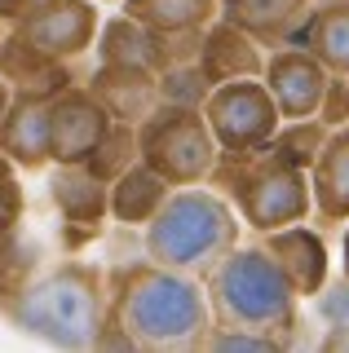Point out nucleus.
Listing matches in <instances>:
<instances>
[{
    "instance_id": "f257e3e1",
    "label": "nucleus",
    "mask_w": 349,
    "mask_h": 353,
    "mask_svg": "<svg viewBox=\"0 0 349 353\" xmlns=\"http://www.w3.org/2000/svg\"><path fill=\"white\" fill-rule=\"evenodd\" d=\"M111 318L137 349H199L217 327L208 283L168 265H124L111 287Z\"/></svg>"
},
{
    "instance_id": "f03ea898",
    "label": "nucleus",
    "mask_w": 349,
    "mask_h": 353,
    "mask_svg": "<svg viewBox=\"0 0 349 353\" xmlns=\"http://www.w3.org/2000/svg\"><path fill=\"white\" fill-rule=\"evenodd\" d=\"M0 314L53 349H97L111 323V292L102 270L84 261H62L36 274L9 301H0Z\"/></svg>"
},
{
    "instance_id": "7ed1b4c3",
    "label": "nucleus",
    "mask_w": 349,
    "mask_h": 353,
    "mask_svg": "<svg viewBox=\"0 0 349 353\" xmlns=\"http://www.w3.org/2000/svg\"><path fill=\"white\" fill-rule=\"evenodd\" d=\"M239 230L243 216L230 203V194L212 190L208 181H195L172 185L163 208L141 225V248L155 265L208 279L212 265L239 248Z\"/></svg>"
},
{
    "instance_id": "20e7f679",
    "label": "nucleus",
    "mask_w": 349,
    "mask_h": 353,
    "mask_svg": "<svg viewBox=\"0 0 349 353\" xmlns=\"http://www.w3.org/2000/svg\"><path fill=\"white\" fill-rule=\"evenodd\" d=\"M203 283L221 327H248L292 345V331L301 327V292L266 243H239L212 265Z\"/></svg>"
},
{
    "instance_id": "39448f33",
    "label": "nucleus",
    "mask_w": 349,
    "mask_h": 353,
    "mask_svg": "<svg viewBox=\"0 0 349 353\" xmlns=\"http://www.w3.org/2000/svg\"><path fill=\"white\" fill-rule=\"evenodd\" d=\"M212 185L221 194H230V203L239 208V216H243V225L252 234L297 225V221H310L314 212L310 172L283 163L270 146L248 150V154H221Z\"/></svg>"
},
{
    "instance_id": "423d86ee",
    "label": "nucleus",
    "mask_w": 349,
    "mask_h": 353,
    "mask_svg": "<svg viewBox=\"0 0 349 353\" xmlns=\"http://www.w3.org/2000/svg\"><path fill=\"white\" fill-rule=\"evenodd\" d=\"M137 132H141V159L155 172H163L172 185L212 181L217 163H221V141H217L203 110L159 102L137 124Z\"/></svg>"
},
{
    "instance_id": "0eeeda50",
    "label": "nucleus",
    "mask_w": 349,
    "mask_h": 353,
    "mask_svg": "<svg viewBox=\"0 0 349 353\" xmlns=\"http://www.w3.org/2000/svg\"><path fill=\"white\" fill-rule=\"evenodd\" d=\"M208 124L221 141V154H248L270 146V137L283 124V110L275 102V93L266 88V80H226L212 88L208 106H203Z\"/></svg>"
},
{
    "instance_id": "6e6552de",
    "label": "nucleus",
    "mask_w": 349,
    "mask_h": 353,
    "mask_svg": "<svg viewBox=\"0 0 349 353\" xmlns=\"http://www.w3.org/2000/svg\"><path fill=\"white\" fill-rule=\"evenodd\" d=\"M14 31H23L45 58L71 66L75 58H84L97 44L102 9H97V0H36L31 14Z\"/></svg>"
},
{
    "instance_id": "1a4fd4ad",
    "label": "nucleus",
    "mask_w": 349,
    "mask_h": 353,
    "mask_svg": "<svg viewBox=\"0 0 349 353\" xmlns=\"http://www.w3.org/2000/svg\"><path fill=\"white\" fill-rule=\"evenodd\" d=\"M115 115L97 102L89 84H67L53 93V163H89Z\"/></svg>"
},
{
    "instance_id": "9d476101",
    "label": "nucleus",
    "mask_w": 349,
    "mask_h": 353,
    "mask_svg": "<svg viewBox=\"0 0 349 353\" xmlns=\"http://www.w3.org/2000/svg\"><path fill=\"white\" fill-rule=\"evenodd\" d=\"M266 88L275 93V102L283 110V119H305L319 115L323 97L332 88V71L319 53L301 49V44H288V49H275L266 58Z\"/></svg>"
},
{
    "instance_id": "9b49d317",
    "label": "nucleus",
    "mask_w": 349,
    "mask_h": 353,
    "mask_svg": "<svg viewBox=\"0 0 349 353\" xmlns=\"http://www.w3.org/2000/svg\"><path fill=\"white\" fill-rule=\"evenodd\" d=\"M0 154L18 172L53 168V97L18 93L0 119Z\"/></svg>"
},
{
    "instance_id": "f8f14e48",
    "label": "nucleus",
    "mask_w": 349,
    "mask_h": 353,
    "mask_svg": "<svg viewBox=\"0 0 349 353\" xmlns=\"http://www.w3.org/2000/svg\"><path fill=\"white\" fill-rule=\"evenodd\" d=\"M261 243H266L270 256L283 265V274H288L292 287L301 292V301H314V296L332 283V252H327V239L319 230H310L305 221L270 230V234H261Z\"/></svg>"
},
{
    "instance_id": "ddd939ff",
    "label": "nucleus",
    "mask_w": 349,
    "mask_h": 353,
    "mask_svg": "<svg viewBox=\"0 0 349 353\" xmlns=\"http://www.w3.org/2000/svg\"><path fill=\"white\" fill-rule=\"evenodd\" d=\"M266 58L261 53V40L252 31H243L239 22L230 18H212L203 27V44H199V66L208 71L212 84H226V80H257L266 75Z\"/></svg>"
},
{
    "instance_id": "4468645a",
    "label": "nucleus",
    "mask_w": 349,
    "mask_h": 353,
    "mask_svg": "<svg viewBox=\"0 0 349 353\" xmlns=\"http://www.w3.org/2000/svg\"><path fill=\"white\" fill-rule=\"evenodd\" d=\"M49 203L75 230H97L111 221V181H102L89 163H53Z\"/></svg>"
},
{
    "instance_id": "2eb2a0df",
    "label": "nucleus",
    "mask_w": 349,
    "mask_h": 353,
    "mask_svg": "<svg viewBox=\"0 0 349 353\" xmlns=\"http://www.w3.org/2000/svg\"><path fill=\"white\" fill-rule=\"evenodd\" d=\"M89 88L119 124H141V119L163 102L159 97V71H146V66L97 62L93 75H89Z\"/></svg>"
},
{
    "instance_id": "dca6fc26",
    "label": "nucleus",
    "mask_w": 349,
    "mask_h": 353,
    "mask_svg": "<svg viewBox=\"0 0 349 353\" xmlns=\"http://www.w3.org/2000/svg\"><path fill=\"white\" fill-rule=\"evenodd\" d=\"M97 62H115V66H146V71H163L168 66V49L155 27H146L141 18H133L128 9L102 18L97 31Z\"/></svg>"
},
{
    "instance_id": "f3484780",
    "label": "nucleus",
    "mask_w": 349,
    "mask_h": 353,
    "mask_svg": "<svg viewBox=\"0 0 349 353\" xmlns=\"http://www.w3.org/2000/svg\"><path fill=\"white\" fill-rule=\"evenodd\" d=\"M288 40L319 53L332 75H349V0H314Z\"/></svg>"
},
{
    "instance_id": "a211bd4d",
    "label": "nucleus",
    "mask_w": 349,
    "mask_h": 353,
    "mask_svg": "<svg viewBox=\"0 0 349 353\" xmlns=\"http://www.w3.org/2000/svg\"><path fill=\"white\" fill-rule=\"evenodd\" d=\"M314 185V216L327 225H345L349 221V124L332 128L319 163L310 168Z\"/></svg>"
},
{
    "instance_id": "6ab92c4d",
    "label": "nucleus",
    "mask_w": 349,
    "mask_h": 353,
    "mask_svg": "<svg viewBox=\"0 0 349 353\" xmlns=\"http://www.w3.org/2000/svg\"><path fill=\"white\" fill-rule=\"evenodd\" d=\"M0 75H5L18 93H45V97L62 93V88L71 84L67 62L45 58V53H40L23 31H14V27H9V36L0 40Z\"/></svg>"
},
{
    "instance_id": "aec40b11",
    "label": "nucleus",
    "mask_w": 349,
    "mask_h": 353,
    "mask_svg": "<svg viewBox=\"0 0 349 353\" xmlns=\"http://www.w3.org/2000/svg\"><path fill=\"white\" fill-rule=\"evenodd\" d=\"M172 194V181L163 172H155L146 159H137L128 172H119L111 181V221L141 230L150 216L163 208V199Z\"/></svg>"
},
{
    "instance_id": "412c9836",
    "label": "nucleus",
    "mask_w": 349,
    "mask_h": 353,
    "mask_svg": "<svg viewBox=\"0 0 349 353\" xmlns=\"http://www.w3.org/2000/svg\"><path fill=\"white\" fill-rule=\"evenodd\" d=\"M314 0H221V18L252 31L261 44H283Z\"/></svg>"
},
{
    "instance_id": "4be33fe9",
    "label": "nucleus",
    "mask_w": 349,
    "mask_h": 353,
    "mask_svg": "<svg viewBox=\"0 0 349 353\" xmlns=\"http://www.w3.org/2000/svg\"><path fill=\"white\" fill-rule=\"evenodd\" d=\"M128 9L159 36H177V31H203L212 18H221V0H124Z\"/></svg>"
},
{
    "instance_id": "5701e85b",
    "label": "nucleus",
    "mask_w": 349,
    "mask_h": 353,
    "mask_svg": "<svg viewBox=\"0 0 349 353\" xmlns=\"http://www.w3.org/2000/svg\"><path fill=\"white\" fill-rule=\"evenodd\" d=\"M327 137H332V124H327L323 115L283 119L279 132L270 137V150H275L283 163H292V168H305V172H310L314 163H319V154H323V146H327Z\"/></svg>"
},
{
    "instance_id": "b1692460",
    "label": "nucleus",
    "mask_w": 349,
    "mask_h": 353,
    "mask_svg": "<svg viewBox=\"0 0 349 353\" xmlns=\"http://www.w3.org/2000/svg\"><path fill=\"white\" fill-rule=\"evenodd\" d=\"M212 80H208V71L199 66V58L195 62H168L159 71V97L168 106H190V110H203L208 106V97H212Z\"/></svg>"
},
{
    "instance_id": "393cba45",
    "label": "nucleus",
    "mask_w": 349,
    "mask_h": 353,
    "mask_svg": "<svg viewBox=\"0 0 349 353\" xmlns=\"http://www.w3.org/2000/svg\"><path fill=\"white\" fill-rule=\"evenodd\" d=\"M141 159V132L137 124H111V132L102 137V146L93 150V159H89V168L102 176V181H115L119 172H128L133 163Z\"/></svg>"
},
{
    "instance_id": "a878e982",
    "label": "nucleus",
    "mask_w": 349,
    "mask_h": 353,
    "mask_svg": "<svg viewBox=\"0 0 349 353\" xmlns=\"http://www.w3.org/2000/svg\"><path fill=\"white\" fill-rule=\"evenodd\" d=\"M199 349H230V353H275V349H288L279 336H261V331H248V327H221L217 323L208 336H203Z\"/></svg>"
},
{
    "instance_id": "bb28decb",
    "label": "nucleus",
    "mask_w": 349,
    "mask_h": 353,
    "mask_svg": "<svg viewBox=\"0 0 349 353\" xmlns=\"http://www.w3.org/2000/svg\"><path fill=\"white\" fill-rule=\"evenodd\" d=\"M18 221H23V185H18V176H0V239L14 234Z\"/></svg>"
},
{
    "instance_id": "cd10ccee",
    "label": "nucleus",
    "mask_w": 349,
    "mask_h": 353,
    "mask_svg": "<svg viewBox=\"0 0 349 353\" xmlns=\"http://www.w3.org/2000/svg\"><path fill=\"white\" fill-rule=\"evenodd\" d=\"M319 115H323L332 128L349 124V75H332V88H327V97H323V110H319Z\"/></svg>"
},
{
    "instance_id": "c85d7f7f",
    "label": "nucleus",
    "mask_w": 349,
    "mask_h": 353,
    "mask_svg": "<svg viewBox=\"0 0 349 353\" xmlns=\"http://www.w3.org/2000/svg\"><path fill=\"white\" fill-rule=\"evenodd\" d=\"M14 97H18V88L9 84L5 75H0V119H5V110H9V106H14Z\"/></svg>"
},
{
    "instance_id": "c756f323",
    "label": "nucleus",
    "mask_w": 349,
    "mask_h": 353,
    "mask_svg": "<svg viewBox=\"0 0 349 353\" xmlns=\"http://www.w3.org/2000/svg\"><path fill=\"white\" fill-rule=\"evenodd\" d=\"M336 265H341V274L349 279V221H345V234H341V252H336Z\"/></svg>"
},
{
    "instance_id": "7c9ffc66",
    "label": "nucleus",
    "mask_w": 349,
    "mask_h": 353,
    "mask_svg": "<svg viewBox=\"0 0 349 353\" xmlns=\"http://www.w3.org/2000/svg\"><path fill=\"white\" fill-rule=\"evenodd\" d=\"M5 36H9V22H5V18H0V40H5Z\"/></svg>"
},
{
    "instance_id": "2f4dec72",
    "label": "nucleus",
    "mask_w": 349,
    "mask_h": 353,
    "mask_svg": "<svg viewBox=\"0 0 349 353\" xmlns=\"http://www.w3.org/2000/svg\"><path fill=\"white\" fill-rule=\"evenodd\" d=\"M97 5H124V0H97Z\"/></svg>"
}]
</instances>
